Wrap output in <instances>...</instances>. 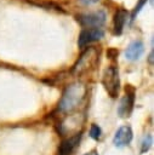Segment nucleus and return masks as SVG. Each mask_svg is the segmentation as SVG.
I'll list each match as a JSON object with an SVG mask.
<instances>
[{
	"label": "nucleus",
	"mask_w": 154,
	"mask_h": 155,
	"mask_svg": "<svg viewBox=\"0 0 154 155\" xmlns=\"http://www.w3.org/2000/svg\"><path fill=\"white\" fill-rule=\"evenodd\" d=\"M102 85L104 86L105 91L112 98H116L119 90H120V78H119V70L115 65H109L104 69L103 76H102Z\"/></svg>",
	"instance_id": "obj_2"
},
{
	"label": "nucleus",
	"mask_w": 154,
	"mask_h": 155,
	"mask_svg": "<svg viewBox=\"0 0 154 155\" xmlns=\"http://www.w3.org/2000/svg\"><path fill=\"white\" fill-rule=\"evenodd\" d=\"M152 61H153V52H150V54H149V62L152 63Z\"/></svg>",
	"instance_id": "obj_16"
},
{
	"label": "nucleus",
	"mask_w": 154,
	"mask_h": 155,
	"mask_svg": "<svg viewBox=\"0 0 154 155\" xmlns=\"http://www.w3.org/2000/svg\"><path fill=\"white\" fill-rule=\"evenodd\" d=\"M85 94H86V88L82 84L76 82L68 86L59 101L58 110L61 113H70L75 110L82 103Z\"/></svg>",
	"instance_id": "obj_1"
},
{
	"label": "nucleus",
	"mask_w": 154,
	"mask_h": 155,
	"mask_svg": "<svg viewBox=\"0 0 154 155\" xmlns=\"http://www.w3.org/2000/svg\"><path fill=\"white\" fill-rule=\"evenodd\" d=\"M143 44L142 41H133L129 45V47L125 51V57L130 61H136L138 59L142 53H143Z\"/></svg>",
	"instance_id": "obj_10"
},
{
	"label": "nucleus",
	"mask_w": 154,
	"mask_h": 155,
	"mask_svg": "<svg viewBox=\"0 0 154 155\" xmlns=\"http://www.w3.org/2000/svg\"><path fill=\"white\" fill-rule=\"evenodd\" d=\"M81 138V133H75L70 136L69 138L64 139L58 148V155H70V153L75 149V147L79 144Z\"/></svg>",
	"instance_id": "obj_7"
},
{
	"label": "nucleus",
	"mask_w": 154,
	"mask_h": 155,
	"mask_svg": "<svg viewBox=\"0 0 154 155\" xmlns=\"http://www.w3.org/2000/svg\"><path fill=\"white\" fill-rule=\"evenodd\" d=\"M98 56H99V51L96 47H89L85 52H82L78 62L74 64L73 73L76 75H81L82 73L87 71L90 68L97 64L98 58H99Z\"/></svg>",
	"instance_id": "obj_3"
},
{
	"label": "nucleus",
	"mask_w": 154,
	"mask_h": 155,
	"mask_svg": "<svg viewBox=\"0 0 154 155\" xmlns=\"http://www.w3.org/2000/svg\"><path fill=\"white\" fill-rule=\"evenodd\" d=\"M97 1L98 0H80V2L84 4V5H92V4L97 2Z\"/></svg>",
	"instance_id": "obj_14"
},
{
	"label": "nucleus",
	"mask_w": 154,
	"mask_h": 155,
	"mask_svg": "<svg viewBox=\"0 0 154 155\" xmlns=\"http://www.w3.org/2000/svg\"><path fill=\"white\" fill-rule=\"evenodd\" d=\"M127 18V11L124 8H119L115 15H114V19H113V27H114V34L115 35H120L122 33V28L124 24L126 22Z\"/></svg>",
	"instance_id": "obj_9"
},
{
	"label": "nucleus",
	"mask_w": 154,
	"mask_h": 155,
	"mask_svg": "<svg viewBox=\"0 0 154 155\" xmlns=\"http://www.w3.org/2000/svg\"><path fill=\"white\" fill-rule=\"evenodd\" d=\"M147 2V0H138V4L136 5V7H135V10L132 11V15H131V21H133L135 19V17H136V15L141 11V8L144 6V4Z\"/></svg>",
	"instance_id": "obj_13"
},
{
	"label": "nucleus",
	"mask_w": 154,
	"mask_h": 155,
	"mask_svg": "<svg viewBox=\"0 0 154 155\" xmlns=\"http://www.w3.org/2000/svg\"><path fill=\"white\" fill-rule=\"evenodd\" d=\"M152 144H153V138H152L150 134H147V136L143 138L142 143H141V154L147 153V151L150 149Z\"/></svg>",
	"instance_id": "obj_11"
},
{
	"label": "nucleus",
	"mask_w": 154,
	"mask_h": 155,
	"mask_svg": "<svg viewBox=\"0 0 154 155\" xmlns=\"http://www.w3.org/2000/svg\"><path fill=\"white\" fill-rule=\"evenodd\" d=\"M132 138H133L132 128L129 125H124V126H120L115 131V134L113 137V144L118 148H122V147L129 145Z\"/></svg>",
	"instance_id": "obj_4"
},
{
	"label": "nucleus",
	"mask_w": 154,
	"mask_h": 155,
	"mask_svg": "<svg viewBox=\"0 0 154 155\" xmlns=\"http://www.w3.org/2000/svg\"><path fill=\"white\" fill-rule=\"evenodd\" d=\"M133 101H135V93L133 91L132 92H127L120 101V104H119V108H118V113L120 116L125 117V116H129L132 111V108H133Z\"/></svg>",
	"instance_id": "obj_8"
},
{
	"label": "nucleus",
	"mask_w": 154,
	"mask_h": 155,
	"mask_svg": "<svg viewBox=\"0 0 154 155\" xmlns=\"http://www.w3.org/2000/svg\"><path fill=\"white\" fill-rule=\"evenodd\" d=\"M101 136H102L101 127L98 125H96V124H92L91 127H90V137L92 139H95V140H98L101 138Z\"/></svg>",
	"instance_id": "obj_12"
},
{
	"label": "nucleus",
	"mask_w": 154,
	"mask_h": 155,
	"mask_svg": "<svg viewBox=\"0 0 154 155\" xmlns=\"http://www.w3.org/2000/svg\"><path fill=\"white\" fill-rule=\"evenodd\" d=\"M84 155H98V151H97L96 149H92V150H90V151L85 153Z\"/></svg>",
	"instance_id": "obj_15"
},
{
	"label": "nucleus",
	"mask_w": 154,
	"mask_h": 155,
	"mask_svg": "<svg viewBox=\"0 0 154 155\" xmlns=\"http://www.w3.org/2000/svg\"><path fill=\"white\" fill-rule=\"evenodd\" d=\"M104 35V31L102 28H87L81 30L80 35H79V40H78V45L80 47H84L85 45L99 40L102 36Z\"/></svg>",
	"instance_id": "obj_6"
},
{
	"label": "nucleus",
	"mask_w": 154,
	"mask_h": 155,
	"mask_svg": "<svg viewBox=\"0 0 154 155\" xmlns=\"http://www.w3.org/2000/svg\"><path fill=\"white\" fill-rule=\"evenodd\" d=\"M76 19L84 27L99 28L104 23V21H105V13L103 11H98V12H95V13L79 15V16H76Z\"/></svg>",
	"instance_id": "obj_5"
}]
</instances>
